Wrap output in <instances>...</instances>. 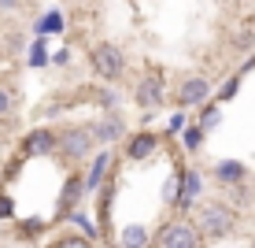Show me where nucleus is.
I'll use <instances>...</instances> for the list:
<instances>
[{"label":"nucleus","instance_id":"f257e3e1","mask_svg":"<svg viewBox=\"0 0 255 248\" xmlns=\"http://www.w3.org/2000/svg\"><path fill=\"white\" fill-rule=\"evenodd\" d=\"M233 226H237L233 204H222V200H204V204H200L196 230L204 237H226V234H233Z\"/></svg>","mask_w":255,"mask_h":248},{"label":"nucleus","instance_id":"f03ea898","mask_svg":"<svg viewBox=\"0 0 255 248\" xmlns=\"http://www.w3.org/2000/svg\"><path fill=\"white\" fill-rule=\"evenodd\" d=\"M89 67H93L100 78H108V82H119V78L126 74V56H122L119 45L100 41V45L89 48Z\"/></svg>","mask_w":255,"mask_h":248},{"label":"nucleus","instance_id":"7ed1b4c3","mask_svg":"<svg viewBox=\"0 0 255 248\" xmlns=\"http://www.w3.org/2000/svg\"><path fill=\"white\" fill-rule=\"evenodd\" d=\"M59 148L56 152L63 156V159H85L89 156V148H93V126H67V130H59Z\"/></svg>","mask_w":255,"mask_h":248},{"label":"nucleus","instance_id":"20e7f679","mask_svg":"<svg viewBox=\"0 0 255 248\" xmlns=\"http://www.w3.org/2000/svg\"><path fill=\"white\" fill-rule=\"evenodd\" d=\"M159 248H204V234L189 223H170L159 234Z\"/></svg>","mask_w":255,"mask_h":248},{"label":"nucleus","instance_id":"39448f33","mask_svg":"<svg viewBox=\"0 0 255 248\" xmlns=\"http://www.w3.org/2000/svg\"><path fill=\"white\" fill-rule=\"evenodd\" d=\"M137 104H140L144 111L163 108V74H148L144 82L137 85Z\"/></svg>","mask_w":255,"mask_h":248},{"label":"nucleus","instance_id":"423d86ee","mask_svg":"<svg viewBox=\"0 0 255 248\" xmlns=\"http://www.w3.org/2000/svg\"><path fill=\"white\" fill-rule=\"evenodd\" d=\"M207 93H211V85L204 82V78H185L181 82V89H178V104H204L207 100Z\"/></svg>","mask_w":255,"mask_h":248},{"label":"nucleus","instance_id":"0eeeda50","mask_svg":"<svg viewBox=\"0 0 255 248\" xmlns=\"http://www.w3.org/2000/svg\"><path fill=\"white\" fill-rule=\"evenodd\" d=\"M93 137H96V141H119V137H122V119H119V115L100 119V122L93 126Z\"/></svg>","mask_w":255,"mask_h":248},{"label":"nucleus","instance_id":"6e6552de","mask_svg":"<svg viewBox=\"0 0 255 248\" xmlns=\"http://www.w3.org/2000/svg\"><path fill=\"white\" fill-rule=\"evenodd\" d=\"M126 148H129V156H133V159H144V156L155 148V134H140V137H133V141H129Z\"/></svg>","mask_w":255,"mask_h":248},{"label":"nucleus","instance_id":"1a4fd4ad","mask_svg":"<svg viewBox=\"0 0 255 248\" xmlns=\"http://www.w3.org/2000/svg\"><path fill=\"white\" fill-rule=\"evenodd\" d=\"M144 245H148V230H144V226L122 230V248H144Z\"/></svg>","mask_w":255,"mask_h":248},{"label":"nucleus","instance_id":"9d476101","mask_svg":"<svg viewBox=\"0 0 255 248\" xmlns=\"http://www.w3.org/2000/svg\"><path fill=\"white\" fill-rule=\"evenodd\" d=\"M108 167H111V156L100 152V156L93 159V171H89V182H85V185H89V189H96V185H100V178L108 174Z\"/></svg>","mask_w":255,"mask_h":248},{"label":"nucleus","instance_id":"9b49d317","mask_svg":"<svg viewBox=\"0 0 255 248\" xmlns=\"http://www.w3.org/2000/svg\"><path fill=\"white\" fill-rule=\"evenodd\" d=\"M196 193H200V174L196 171H189L185 174V189H181V208H192V200H196Z\"/></svg>","mask_w":255,"mask_h":248},{"label":"nucleus","instance_id":"f8f14e48","mask_svg":"<svg viewBox=\"0 0 255 248\" xmlns=\"http://www.w3.org/2000/svg\"><path fill=\"white\" fill-rule=\"evenodd\" d=\"M30 148L33 152H52V148H59V137H52L48 130H37V134L30 137Z\"/></svg>","mask_w":255,"mask_h":248},{"label":"nucleus","instance_id":"ddd939ff","mask_svg":"<svg viewBox=\"0 0 255 248\" xmlns=\"http://www.w3.org/2000/svg\"><path fill=\"white\" fill-rule=\"evenodd\" d=\"M215 174H218L222 182H241V178H244V167H241V163H218Z\"/></svg>","mask_w":255,"mask_h":248},{"label":"nucleus","instance_id":"4468645a","mask_svg":"<svg viewBox=\"0 0 255 248\" xmlns=\"http://www.w3.org/2000/svg\"><path fill=\"white\" fill-rule=\"evenodd\" d=\"M204 145V130L200 126H189V134H185V148H200Z\"/></svg>","mask_w":255,"mask_h":248},{"label":"nucleus","instance_id":"2eb2a0df","mask_svg":"<svg viewBox=\"0 0 255 248\" xmlns=\"http://www.w3.org/2000/svg\"><path fill=\"white\" fill-rule=\"evenodd\" d=\"M15 111V96L7 93V89H0V119H4V115H11Z\"/></svg>","mask_w":255,"mask_h":248},{"label":"nucleus","instance_id":"dca6fc26","mask_svg":"<svg viewBox=\"0 0 255 248\" xmlns=\"http://www.w3.org/2000/svg\"><path fill=\"white\" fill-rule=\"evenodd\" d=\"M19 7H22V0H0V15H11Z\"/></svg>","mask_w":255,"mask_h":248},{"label":"nucleus","instance_id":"f3484780","mask_svg":"<svg viewBox=\"0 0 255 248\" xmlns=\"http://www.w3.org/2000/svg\"><path fill=\"white\" fill-rule=\"evenodd\" d=\"M0 248H4V245H0Z\"/></svg>","mask_w":255,"mask_h":248}]
</instances>
